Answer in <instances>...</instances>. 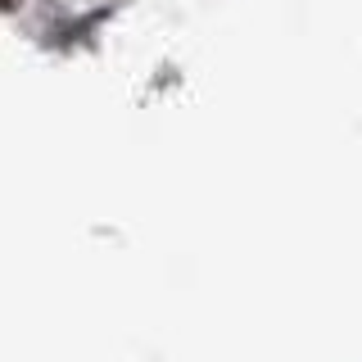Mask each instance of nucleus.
Wrapping results in <instances>:
<instances>
[]
</instances>
